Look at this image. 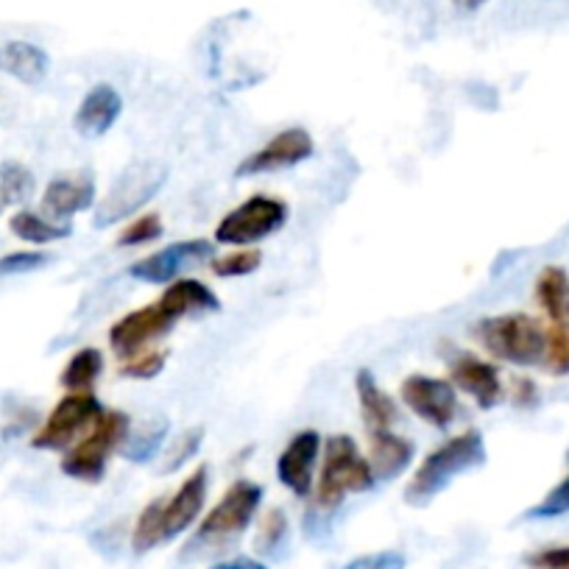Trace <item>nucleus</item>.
Segmentation results:
<instances>
[{
    "instance_id": "19",
    "label": "nucleus",
    "mask_w": 569,
    "mask_h": 569,
    "mask_svg": "<svg viewBox=\"0 0 569 569\" xmlns=\"http://www.w3.org/2000/svg\"><path fill=\"white\" fill-rule=\"evenodd\" d=\"M0 70L12 79L23 81V84L34 87L46 81L48 70H51V59L34 42L12 40L7 46H0Z\"/></svg>"
},
{
    "instance_id": "33",
    "label": "nucleus",
    "mask_w": 569,
    "mask_h": 569,
    "mask_svg": "<svg viewBox=\"0 0 569 569\" xmlns=\"http://www.w3.org/2000/svg\"><path fill=\"white\" fill-rule=\"evenodd\" d=\"M561 513H569V475L539 502L536 508H530V519H552L561 517Z\"/></svg>"
},
{
    "instance_id": "23",
    "label": "nucleus",
    "mask_w": 569,
    "mask_h": 569,
    "mask_svg": "<svg viewBox=\"0 0 569 569\" xmlns=\"http://www.w3.org/2000/svg\"><path fill=\"white\" fill-rule=\"evenodd\" d=\"M168 433H171V425H168L166 419L146 421L142 427H137L134 433L126 436L123 456L129 458L131 463H149L151 458L160 456L162 445L168 441Z\"/></svg>"
},
{
    "instance_id": "9",
    "label": "nucleus",
    "mask_w": 569,
    "mask_h": 569,
    "mask_svg": "<svg viewBox=\"0 0 569 569\" xmlns=\"http://www.w3.org/2000/svg\"><path fill=\"white\" fill-rule=\"evenodd\" d=\"M402 402L413 410L419 419L433 427H450L458 416V391L450 380L427 375H410L399 388Z\"/></svg>"
},
{
    "instance_id": "8",
    "label": "nucleus",
    "mask_w": 569,
    "mask_h": 569,
    "mask_svg": "<svg viewBox=\"0 0 569 569\" xmlns=\"http://www.w3.org/2000/svg\"><path fill=\"white\" fill-rule=\"evenodd\" d=\"M103 413V405L92 391H73L51 410L46 425L40 427V433L34 436L31 447L37 450H70L79 441L81 430L92 427L98 416Z\"/></svg>"
},
{
    "instance_id": "1",
    "label": "nucleus",
    "mask_w": 569,
    "mask_h": 569,
    "mask_svg": "<svg viewBox=\"0 0 569 569\" xmlns=\"http://www.w3.org/2000/svg\"><path fill=\"white\" fill-rule=\"evenodd\" d=\"M486 458H489V452H486L483 436L478 430H467V433L445 441L439 450H433L421 461L410 483L405 486V502L413 508L430 506L458 475L480 469Z\"/></svg>"
},
{
    "instance_id": "5",
    "label": "nucleus",
    "mask_w": 569,
    "mask_h": 569,
    "mask_svg": "<svg viewBox=\"0 0 569 569\" xmlns=\"http://www.w3.org/2000/svg\"><path fill=\"white\" fill-rule=\"evenodd\" d=\"M168 182V166L157 160H140L131 162L114 184L109 188L107 199L98 204L96 210V227H112V223L123 221V218L134 216L140 207L149 204Z\"/></svg>"
},
{
    "instance_id": "30",
    "label": "nucleus",
    "mask_w": 569,
    "mask_h": 569,
    "mask_svg": "<svg viewBox=\"0 0 569 569\" xmlns=\"http://www.w3.org/2000/svg\"><path fill=\"white\" fill-rule=\"evenodd\" d=\"M168 363V349H142V352L126 358L120 366V375L131 377V380H151V377L162 375Z\"/></svg>"
},
{
    "instance_id": "32",
    "label": "nucleus",
    "mask_w": 569,
    "mask_h": 569,
    "mask_svg": "<svg viewBox=\"0 0 569 569\" xmlns=\"http://www.w3.org/2000/svg\"><path fill=\"white\" fill-rule=\"evenodd\" d=\"M162 232H166L162 218L157 216V212H146V216L134 218V221L120 232L118 246H146L151 243V240H160Z\"/></svg>"
},
{
    "instance_id": "36",
    "label": "nucleus",
    "mask_w": 569,
    "mask_h": 569,
    "mask_svg": "<svg viewBox=\"0 0 569 569\" xmlns=\"http://www.w3.org/2000/svg\"><path fill=\"white\" fill-rule=\"evenodd\" d=\"M530 569H569V545L567 547H547V550L528 556Z\"/></svg>"
},
{
    "instance_id": "35",
    "label": "nucleus",
    "mask_w": 569,
    "mask_h": 569,
    "mask_svg": "<svg viewBox=\"0 0 569 569\" xmlns=\"http://www.w3.org/2000/svg\"><path fill=\"white\" fill-rule=\"evenodd\" d=\"M341 569H405V556L397 550L369 552V556L352 558V561L343 563Z\"/></svg>"
},
{
    "instance_id": "20",
    "label": "nucleus",
    "mask_w": 569,
    "mask_h": 569,
    "mask_svg": "<svg viewBox=\"0 0 569 569\" xmlns=\"http://www.w3.org/2000/svg\"><path fill=\"white\" fill-rule=\"evenodd\" d=\"M160 308L179 321L190 313H216L221 310V299L199 279H179L166 288V293L160 297Z\"/></svg>"
},
{
    "instance_id": "18",
    "label": "nucleus",
    "mask_w": 569,
    "mask_h": 569,
    "mask_svg": "<svg viewBox=\"0 0 569 569\" xmlns=\"http://www.w3.org/2000/svg\"><path fill=\"white\" fill-rule=\"evenodd\" d=\"M355 388H358V402L360 413H363L366 427L369 433H382V430H391L399 419L397 402L388 397L380 388V382L375 380L369 369H360L358 377H355Z\"/></svg>"
},
{
    "instance_id": "10",
    "label": "nucleus",
    "mask_w": 569,
    "mask_h": 569,
    "mask_svg": "<svg viewBox=\"0 0 569 569\" xmlns=\"http://www.w3.org/2000/svg\"><path fill=\"white\" fill-rule=\"evenodd\" d=\"M212 251H216L212 240H201V238L179 240V243L166 246V249L137 260L134 266L129 268V277L140 279V282H151V284L173 282L182 271L210 260Z\"/></svg>"
},
{
    "instance_id": "13",
    "label": "nucleus",
    "mask_w": 569,
    "mask_h": 569,
    "mask_svg": "<svg viewBox=\"0 0 569 569\" xmlns=\"http://www.w3.org/2000/svg\"><path fill=\"white\" fill-rule=\"evenodd\" d=\"M207 489H210V472L207 467H199L193 475H188L179 491L173 497H162L160 500V533L162 545L177 536H182L190 525L199 519L201 508H204Z\"/></svg>"
},
{
    "instance_id": "17",
    "label": "nucleus",
    "mask_w": 569,
    "mask_h": 569,
    "mask_svg": "<svg viewBox=\"0 0 569 569\" xmlns=\"http://www.w3.org/2000/svg\"><path fill=\"white\" fill-rule=\"evenodd\" d=\"M96 204V179L90 173H70L48 182L42 210L51 218H70Z\"/></svg>"
},
{
    "instance_id": "38",
    "label": "nucleus",
    "mask_w": 569,
    "mask_h": 569,
    "mask_svg": "<svg viewBox=\"0 0 569 569\" xmlns=\"http://www.w3.org/2000/svg\"><path fill=\"white\" fill-rule=\"evenodd\" d=\"M517 386V393H513V399H517V405H533L536 402V386L530 380H517L513 382Z\"/></svg>"
},
{
    "instance_id": "16",
    "label": "nucleus",
    "mask_w": 569,
    "mask_h": 569,
    "mask_svg": "<svg viewBox=\"0 0 569 569\" xmlns=\"http://www.w3.org/2000/svg\"><path fill=\"white\" fill-rule=\"evenodd\" d=\"M123 112V98L112 84H96L76 109L73 126L84 137H103Z\"/></svg>"
},
{
    "instance_id": "14",
    "label": "nucleus",
    "mask_w": 569,
    "mask_h": 569,
    "mask_svg": "<svg viewBox=\"0 0 569 569\" xmlns=\"http://www.w3.org/2000/svg\"><path fill=\"white\" fill-rule=\"evenodd\" d=\"M321 436L316 430H302L284 447L277 461L279 483L288 486L297 497H308L313 491V469L319 461Z\"/></svg>"
},
{
    "instance_id": "34",
    "label": "nucleus",
    "mask_w": 569,
    "mask_h": 569,
    "mask_svg": "<svg viewBox=\"0 0 569 569\" xmlns=\"http://www.w3.org/2000/svg\"><path fill=\"white\" fill-rule=\"evenodd\" d=\"M51 257L42 251H14V254L0 257V277H12V273H29L37 268L48 266Z\"/></svg>"
},
{
    "instance_id": "39",
    "label": "nucleus",
    "mask_w": 569,
    "mask_h": 569,
    "mask_svg": "<svg viewBox=\"0 0 569 569\" xmlns=\"http://www.w3.org/2000/svg\"><path fill=\"white\" fill-rule=\"evenodd\" d=\"M452 3H456V7L461 9V12H478V9L483 7L486 0H452Z\"/></svg>"
},
{
    "instance_id": "40",
    "label": "nucleus",
    "mask_w": 569,
    "mask_h": 569,
    "mask_svg": "<svg viewBox=\"0 0 569 569\" xmlns=\"http://www.w3.org/2000/svg\"><path fill=\"white\" fill-rule=\"evenodd\" d=\"M3 207H7V199H3V193H0V212H3Z\"/></svg>"
},
{
    "instance_id": "26",
    "label": "nucleus",
    "mask_w": 569,
    "mask_h": 569,
    "mask_svg": "<svg viewBox=\"0 0 569 569\" xmlns=\"http://www.w3.org/2000/svg\"><path fill=\"white\" fill-rule=\"evenodd\" d=\"M34 173L20 162H3L0 166V193L7 199V204H23L34 196Z\"/></svg>"
},
{
    "instance_id": "27",
    "label": "nucleus",
    "mask_w": 569,
    "mask_h": 569,
    "mask_svg": "<svg viewBox=\"0 0 569 569\" xmlns=\"http://www.w3.org/2000/svg\"><path fill=\"white\" fill-rule=\"evenodd\" d=\"M541 366L556 377L569 375V321H552V327L547 330L545 363Z\"/></svg>"
},
{
    "instance_id": "12",
    "label": "nucleus",
    "mask_w": 569,
    "mask_h": 569,
    "mask_svg": "<svg viewBox=\"0 0 569 569\" xmlns=\"http://www.w3.org/2000/svg\"><path fill=\"white\" fill-rule=\"evenodd\" d=\"M313 137L305 129L293 126V129L279 131L277 137L257 149L254 154L246 157L238 166V177H257V173H271V171H284V168H293L299 162L310 160L313 157Z\"/></svg>"
},
{
    "instance_id": "28",
    "label": "nucleus",
    "mask_w": 569,
    "mask_h": 569,
    "mask_svg": "<svg viewBox=\"0 0 569 569\" xmlns=\"http://www.w3.org/2000/svg\"><path fill=\"white\" fill-rule=\"evenodd\" d=\"M288 530L291 528H288V517H284V511L271 508L260 525L254 550L262 552V556H277V552L284 547V541H288Z\"/></svg>"
},
{
    "instance_id": "6",
    "label": "nucleus",
    "mask_w": 569,
    "mask_h": 569,
    "mask_svg": "<svg viewBox=\"0 0 569 569\" xmlns=\"http://www.w3.org/2000/svg\"><path fill=\"white\" fill-rule=\"evenodd\" d=\"M262 502V486L251 483V480H238L227 489V495L218 500V506L201 519L199 530H196V545H227L234 536L243 533L254 519L257 508Z\"/></svg>"
},
{
    "instance_id": "21",
    "label": "nucleus",
    "mask_w": 569,
    "mask_h": 569,
    "mask_svg": "<svg viewBox=\"0 0 569 569\" xmlns=\"http://www.w3.org/2000/svg\"><path fill=\"white\" fill-rule=\"evenodd\" d=\"M416 450L408 439H399L391 430H382V433H371V472L377 480H393L397 475H402L405 469L413 461Z\"/></svg>"
},
{
    "instance_id": "25",
    "label": "nucleus",
    "mask_w": 569,
    "mask_h": 569,
    "mask_svg": "<svg viewBox=\"0 0 569 569\" xmlns=\"http://www.w3.org/2000/svg\"><path fill=\"white\" fill-rule=\"evenodd\" d=\"M101 371H103V355L98 352V349L87 347V349H79V352L68 360V366L62 369L59 382H62L70 393L90 391V388L96 386V380Z\"/></svg>"
},
{
    "instance_id": "11",
    "label": "nucleus",
    "mask_w": 569,
    "mask_h": 569,
    "mask_svg": "<svg viewBox=\"0 0 569 569\" xmlns=\"http://www.w3.org/2000/svg\"><path fill=\"white\" fill-rule=\"evenodd\" d=\"M173 325H177V319L168 310H162L160 302L146 305V308L114 321L112 330H109V347L120 358H131V355L142 352L146 347L160 341L162 336H168L173 330Z\"/></svg>"
},
{
    "instance_id": "7",
    "label": "nucleus",
    "mask_w": 569,
    "mask_h": 569,
    "mask_svg": "<svg viewBox=\"0 0 569 569\" xmlns=\"http://www.w3.org/2000/svg\"><path fill=\"white\" fill-rule=\"evenodd\" d=\"M288 221V204L271 196H251L240 207L223 216V221L216 227V240L227 246H249L260 243L268 234L279 232Z\"/></svg>"
},
{
    "instance_id": "37",
    "label": "nucleus",
    "mask_w": 569,
    "mask_h": 569,
    "mask_svg": "<svg viewBox=\"0 0 569 569\" xmlns=\"http://www.w3.org/2000/svg\"><path fill=\"white\" fill-rule=\"evenodd\" d=\"M210 569H268L266 563L262 561H257V558H229V561H218V563H212Z\"/></svg>"
},
{
    "instance_id": "24",
    "label": "nucleus",
    "mask_w": 569,
    "mask_h": 569,
    "mask_svg": "<svg viewBox=\"0 0 569 569\" xmlns=\"http://www.w3.org/2000/svg\"><path fill=\"white\" fill-rule=\"evenodd\" d=\"M9 229L18 234L20 240L26 243H34V246H48L53 240H62L70 234L68 223H57V221H48V218L37 216L31 210H20L9 218Z\"/></svg>"
},
{
    "instance_id": "3",
    "label": "nucleus",
    "mask_w": 569,
    "mask_h": 569,
    "mask_svg": "<svg viewBox=\"0 0 569 569\" xmlns=\"http://www.w3.org/2000/svg\"><path fill=\"white\" fill-rule=\"evenodd\" d=\"M475 336L483 343L486 352L497 360L513 366H541L545 363L547 330L528 313L491 316L475 325Z\"/></svg>"
},
{
    "instance_id": "15",
    "label": "nucleus",
    "mask_w": 569,
    "mask_h": 569,
    "mask_svg": "<svg viewBox=\"0 0 569 569\" xmlns=\"http://www.w3.org/2000/svg\"><path fill=\"white\" fill-rule=\"evenodd\" d=\"M450 380L452 386L461 388L463 393L475 399L480 408H495L502 402L506 391H502V380L497 366L486 363V360L475 358V355L461 352L450 360Z\"/></svg>"
},
{
    "instance_id": "31",
    "label": "nucleus",
    "mask_w": 569,
    "mask_h": 569,
    "mask_svg": "<svg viewBox=\"0 0 569 569\" xmlns=\"http://www.w3.org/2000/svg\"><path fill=\"white\" fill-rule=\"evenodd\" d=\"M201 441H204V427H190V430H184V433L173 441L171 452L166 456V463H162L160 472L171 475L177 472V469H182L184 463H188L190 458H196V452L201 450Z\"/></svg>"
},
{
    "instance_id": "22",
    "label": "nucleus",
    "mask_w": 569,
    "mask_h": 569,
    "mask_svg": "<svg viewBox=\"0 0 569 569\" xmlns=\"http://www.w3.org/2000/svg\"><path fill=\"white\" fill-rule=\"evenodd\" d=\"M536 302L552 321H569V273L563 268H541L536 279Z\"/></svg>"
},
{
    "instance_id": "2",
    "label": "nucleus",
    "mask_w": 569,
    "mask_h": 569,
    "mask_svg": "<svg viewBox=\"0 0 569 569\" xmlns=\"http://www.w3.org/2000/svg\"><path fill=\"white\" fill-rule=\"evenodd\" d=\"M369 458L360 456L358 445L349 436H332L325 447V467L316 483V506L321 511H336L347 495H363L375 486Z\"/></svg>"
},
{
    "instance_id": "29",
    "label": "nucleus",
    "mask_w": 569,
    "mask_h": 569,
    "mask_svg": "<svg viewBox=\"0 0 569 569\" xmlns=\"http://www.w3.org/2000/svg\"><path fill=\"white\" fill-rule=\"evenodd\" d=\"M262 266V251L260 249H238L232 254H223L212 260V273L223 279L232 277H249L257 268Z\"/></svg>"
},
{
    "instance_id": "4",
    "label": "nucleus",
    "mask_w": 569,
    "mask_h": 569,
    "mask_svg": "<svg viewBox=\"0 0 569 569\" xmlns=\"http://www.w3.org/2000/svg\"><path fill=\"white\" fill-rule=\"evenodd\" d=\"M129 436V416L120 410H103L96 425L90 427V436L76 441L62 458V472L81 483H101L107 472V461L114 450Z\"/></svg>"
}]
</instances>
